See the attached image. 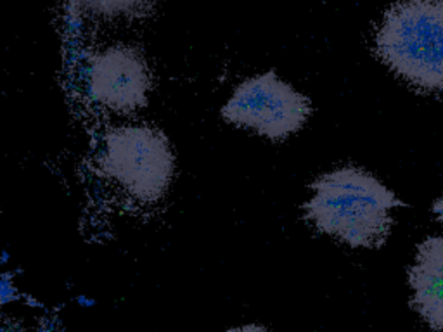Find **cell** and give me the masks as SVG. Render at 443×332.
<instances>
[{"instance_id": "cell-1", "label": "cell", "mask_w": 443, "mask_h": 332, "mask_svg": "<svg viewBox=\"0 0 443 332\" xmlns=\"http://www.w3.org/2000/svg\"><path fill=\"white\" fill-rule=\"evenodd\" d=\"M313 196L303 204L305 218L352 248H381L390 235L392 215L405 206L374 175L343 166L313 180Z\"/></svg>"}, {"instance_id": "cell-2", "label": "cell", "mask_w": 443, "mask_h": 332, "mask_svg": "<svg viewBox=\"0 0 443 332\" xmlns=\"http://www.w3.org/2000/svg\"><path fill=\"white\" fill-rule=\"evenodd\" d=\"M374 47L412 87L443 92V0H404L388 9Z\"/></svg>"}, {"instance_id": "cell-3", "label": "cell", "mask_w": 443, "mask_h": 332, "mask_svg": "<svg viewBox=\"0 0 443 332\" xmlns=\"http://www.w3.org/2000/svg\"><path fill=\"white\" fill-rule=\"evenodd\" d=\"M99 163L111 182L140 202L159 201L175 177L170 138L146 123L121 125L107 132Z\"/></svg>"}, {"instance_id": "cell-4", "label": "cell", "mask_w": 443, "mask_h": 332, "mask_svg": "<svg viewBox=\"0 0 443 332\" xmlns=\"http://www.w3.org/2000/svg\"><path fill=\"white\" fill-rule=\"evenodd\" d=\"M310 113L308 97L279 78L273 69L241 82L220 109L225 123L270 140H284L296 133Z\"/></svg>"}, {"instance_id": "cell-5", "label": "cell", "mask_w": 443, "mask_h": 332, "mask_svg": "<svg viewBox=\"0 0 443 332\" xmlns=\"http://www.w3.org/2000/svg\"><path fill=\"white\" fill-rule=\"evenodd\" d=\"M80 71L88 97L109 113L132 115L147 106L153 80L137 49L107 45L83 55Z\"/></svg>"}, {"instance_id": "cell-6", "label": "cell", "mask_w": 443, "mask_h": 332, "mask_svg": "<svg viewBox=\"0 0 443 332\" xmlns=\"http://www.w3.org/2000/svg\"><path fill=\"white\" fill-rule=\"evenodd\" d=\"M410 304L433 331L443 332V235L427 237L409 268Z\"/></svg>"}, {"instance_id": "cell-7", "label": "cell", "mask_w": 443, "mask_h": 332, "mask_svg": "<svg viewBox=\"0 0 443 332\" xmlns=\"http://www.w3.org/2000/svg\"><path fill=\"white\" fill-rule=\"evenodd\" d=\"M156 2L158 0H68L64 24L68 32L78 35L87 23L144 16Z\"/></svg>"}, {"instance_id": "cell-8", "label": "cell", "mask_w": 443, "mask_h": 332, "mask_svg": "<svg viewBox=\"0 0 443 332\" xmlns=\"http://www.w3.org/2000/svg\"><path fill=\"white\" fill-rule=\"evenodd\" d=\"M12 275H14V272H7L0 275V301L4 304L19 299L17 289L12 284Z\"/></svg>"}, {"instance_id": "cell-9", "label": "cell", "mask_w": 443, "mask_h": 332, "mask_svg": "<svg viewBox=\"0 0 443 332\" xmlns=\"http://www.w3.org/2000/svg\"><path fill=\"white\" fill-rule=\"evenodd\" d=\"M227 332H269L267 329L260 327V325H255V324H249V325H241V327H236V329H230Z\"/></svg>"}, {"instance_id": "cell-10", "label": "cell", "mask_w": 443, "mask_h": 332, "mask_svg": "<svg viewBox=\"0 0 443 332\" xmlns=\"http://www.w3.org/2000/svg\"><path fill=\"white\" fill-rule=\"evenodd\" d=\"M433 213L436 215V218H438V221L443 225V196L438 199V201L433 204Z\"/></svg>"}, {"instance_id": "cell-11", "label": "cell", "mask_w": 443, "mask_h": 332, "mask_svg": "<svg viewBox=\"0 0 443 332\" xmlns=\"http://www.w3.org/2000/svg\"><path fill=\"white\" fill-rule=\"evenodd\" d=\"M75 301H76V304H80V306H85V308H88V306H94V304H95V299H92V298H88V296H83V294L76 296Z\"/></svg>"}, {"instance_id": "cell-12", "label": "cell", "mask_w": 443, "mask_h": 332, "mask_svg": "<svg viewBox=\"0 0 443 332\" xmlns=\"http://www.w3.org/2000/svg\"><path fill=\"white\" fill-rule=\"evenodd\" d=\"M38 332H55V325L52 320H45V324L38 329Z\"/></svg>"}, {"instance_id": "cell-13", "label": "cell", "mask_w": 443, "mask_h": 332, "mask_svg": "<svg viewBox=\"0 0 443 332\" xmlns=\"http://www.w3.org/2000/svg\"><path fill=\"white\" fill-rule=\"evenodd\" d=\"M9 260H11V254H9L7 251L4 249V251H2V254H0V265H5Z\"/></svg>"}, {"instance_id": "cell-14", "label": "cell", "mask_w": 443, "mask_h": 332, "mask_svg": "<svg viewBox=\"0 0 443 332\" xmlns=\"http://www.w3.org/2000/svg\"><path fill=\"white\" fill-rule=\"evenodd\" d=\"M2 306H4V303H2V301H0V310H2Z\"/></svg>"}]
</instances>
